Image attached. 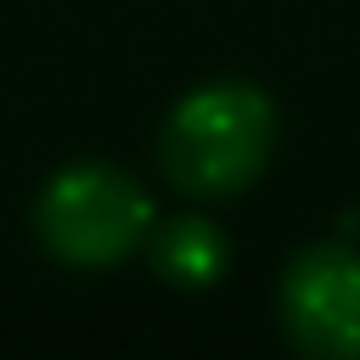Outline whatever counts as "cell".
Here are the masks:
<instances>
[{
    "label": "cell",
    "mask_w": 360,
    "mask_h": 360,
    "mask_svg": "<svg viewBox=\"0 0 360 360\" xmlns=\"http://www.w3.org/2000/svg\"><path fill=\"white\" fill-rule=\"evenodd\" d=\"M34 231L56 264L107 270L152 236V197L112 163H68L34 202Z\"/></svg>",
    "instance_id": "obj_2"
},
{
    "label": "cell",
    "mask_w": 360,
    "mask_h": 360,
    "mask_svg": "<svg viewBox=\"0 0 360 360\" xmlns=\"http://www.w3.org/2000/svg\"><path fill=\"white\" fill-rule=\"evenodd\" d=\"M152 264L174 287H214L225 276V264H231V242H225V231L214 219L180 214V219L152 231Z\"/></svg>",
    "instance_id": "obj_4"
},
{
    "label": "cell",
    "mask_w": 360,
    "mask_h": 360,
    "mask_svg": "<svg viewBox=\"0 0 360 360\" xmlns=\"http://www.w3.org/2000/svg\"><path fill=\"white\" fill-rule=\"evenodd\" d=\"M276 146V107L248 79H214L186 90L158 129V169L186 197L248 191Z\"/></svg>",
    "instance_id": "obj_1"
},
{
    "label": "cell",
    "mask_w": 360,
    "mask_h": 360,
    "mask_svg": "<svg viewBox=\"0 0 360 360\" xmlns=\"http://www.w3.org/2000/svg\"><path fill=\"white\" fill-rule=\"evenodd\" d=\"M281 332L309 360H360V248L309 242L287 259L276 292Z\"/></svg>",
    "instance_id": "obj_3"
}]
</instances>
